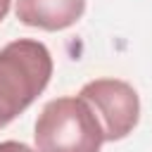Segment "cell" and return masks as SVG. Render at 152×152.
I'll return each instance as SVG.
<instances>
[{
    "label": "cell",
    "instance_id": "cell-1",
    "mask_svg": "<svg viewBox=\"0 0 152 152\" xmlns=\"http://www.w3.org/2000/svg\"><path fill=\"white\" fill-rule=\"evenodd\" d=\"M52 55L40 40L19 38L0 50V126L17 119L50 83Z\"/></svg>",
    "mask_w": 152,
    "mask_h": 152
},
{
    "label": "cell",
    "instance_id": "cell-2",
    "mask_svg": "<svg viewBox=\"0 0 152 152\" xmlns=\"http://www.w3.org/2000/svg\"><path fill=\"white\" fill-rule=\"evenodd\" d=\"M36 152H100L104 135L93 109L76 97L50 100L36 119Z\"/></svg>",
    "mask_w": 152,
    "mask_h": 152
},
{
    "label": "cell",
    "instance_id": "cell-3",
    "mask_svg": "<svg viewBox=\"0 0 152 152\" xmlns=\"http://www.w3.org/2000/svg\"><path fill=\"white\" fill-rule=\"evenodd\" d=\"M78 97L100 121L104 142L126 138L140 119V100L133 86L119 78H95L86 83Z\"/></svg>",
    "mask_w": 152,
    "mask_h": 152
},
{
    "label": "cell",
    "instance_id": "cell-4",
    "mask_svg": "<svg viewBox=\"0 0 152 152\" xmlns=\"http://www.w3.org/2000/svg\"><path fill=\"white\" fill-rule=\"evenodd\" d=\"M17 19L43 31H62L74 26L83 12L86 0H17Z\"/></svg>",
    "mask_w": 152,
    "mask_h": 152
},
{
    "label": "cell",
    "instance_id": "cell-5",
    "mask_svg": "<svg viewBox=\"0 0 152 152\" xmlns=\"http://www.w3.org/2000/svg\"><path fill=\"white\" fill-rule=\"evenodd\" d=\"M0 152H36V150H33V147H28L26 142L5 140V142H0Z\"/></svg>",
    "mask_w": 152,
    "mask_h": 152
},
{
    "label": "cell",
    "instance_id": "cell-6",
    "mask_svg": "<svg viewBox=\"0 0 152 152\" xmlns=\"http://www.w3.org/2000/svg\"><path fill=\"white\" fill-rule=\"evenodd\" d=\"M10 2H12V0H0V21L7 17V12H10Z\"/></svg>",
    "mask_w": 152,
    "mask_h": 152
}]
</instances>
